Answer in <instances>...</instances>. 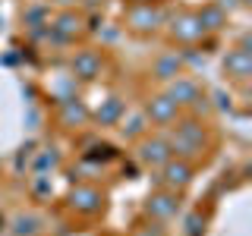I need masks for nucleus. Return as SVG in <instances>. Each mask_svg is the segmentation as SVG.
I'll return each instance as SVG.
<instances>
[{
	"mask_svg": "<svg viewBox=\"0 0 252 236\" xmlns=\"http://www.w3.org/2000/svg\"><path fill=\"white\" fill-rule=\"evenodd\" d=\"M164 139H167L170 151L177 157H186V161L199 157L205 148H208V129H205V123L195 120V117L177 120V126L170 129V136H164Z\"/></svg>",
	"mask_w": 252,
	"mask_h": 236,
	"instance_id": "f257e3e1",
	"label": "nucleus"
},
{
	"mask_svg": "<svg viewBox=\"0 0 252 236\" xmlns=\"http://www.w3.org/2000/svg\"><path fill=\"white\" fill-rule=\"evenodd\" d=\"M10 236H44V220L35 211H16L10 220Z\"/></svg>",
	"mask_w": 252,
	"mask_h": 236,
	"instance_id": "f8f14e48",
	"label": "nucleus"
},
{
	"mask_svg": "<svg viewBox=\"0 0 252 236\" xmlns=\"http://www.w3.org/2000/svg\"><path fill=\"white\" fill-rule=\"evenodd\" d=\"M142 211H145L148 220H158V224H167L180 214V192H173V189H158L145 199L142 205Z\"/></svg>",
	"mask_w": 252,
	"mask_h": 236,
	"instance_id": "7ed1b4c3",
	"label": "nucleus"
},
{
	"mask_svg": "<svg viewBox=\"0 0 252 236\" xmlns=\"http://www.w3.org/2000/svg\"><path fill=\"white\" fill-rule=\"evenodd\" d=\"M192 179H195V167H192V161H186V157H167L155 173V183L161 189H173V192L189 189Z\"/></svg>",
	"mask_w": 252,
	"mask_h": 236,
	"instance_id": "f03ea898",
	"label": "nucleus"
},
{
	"mask_svg": "<svg viewBox=\"0 0 252 236\" xmlns=\"http://www.w3.org/2000/svg\"><path fill=\"white\" fill-rule=\"evenodd\" d=\"M170 35L177 38V41H186V44H192V41H199V38L205 35V29L199 26L195 13H183V16H177V19L170 22Z\"/></svg>",
	"mask_w": 252,
	"mask_h": 236,
	"instance_id": "9b49d317",
	"label": "nucleus"
},
{
	"mask_svg": "<svg viewBox=\"0 0 252 236\" xmlns=\"http://www.w3.org/2000/svg\"><path fill=\"white\" fill-rule=\"evenodd\" d=\"M79 31H82V16H76L73 10L60 13L54 22H47V35H51L54 41H73Z\"/></svg>",
	"mask_w": 252,
	"mask_h": 236,
	"instance_id": "6e6552de",
	"label": "nucleus"
},
{
	"mask_svg": "<svg viewBox=\"0 0 252 236\" xmlns=\"http://www.w3.org/2000/svg\"><path fill=\"white\" fill-rule=\"evenodd\" d=\"M126 22H129V29H136V31H155L164 22V13L158 10V6H152V3H142V6H132V10L126 13Z\"/></svg>",
	"mask_w": 252,
	"mask_h": 236,
	"instance_id": "1a4fd4ad",
	"label": "nucleus"
},
{
	"mask_svg": "<svg viewBox=\"0 0 252 236\" xmlns=\"http://www.w3.org/2000/svg\"><path fill=\"white\" fill-rule=\"evenodd\" d=\"M142 129H145V114H132L129 123L123 126V136L126 139H136V136H142Z\"/></svg>",
	"mask_w": 252,
	"mask_h": 236,
	"instance_id": "6ab92c4d",
	"label": "nucleus"
},
{
	"mask_svg": "<svg viewBox=\"0 0 252 236\" xmlns=\"http://www.w3.org/2000/svg\"><path fill=\"white\" fill-rule=\"evenodd\" d=\"M0 236H10V233H0Z\"/></svg>",
	"mask_w": 252,
	"mask_h": 236,
	"instance_id": "5701e85b",
	"label": "nucleus"
},
{
	"mask_svg": "<svg viewBox=\"0 0 252 236\" xmlns=\"http://www.w3.org/2000/svg\"><path fill=\"white\" fill-rule=\"evenodd\" d=\"M164 94H167L177 107H192L195 98L202 94V88H199V82H195V79H189V76L180 73L177 79H170V82H167V91H164Z\"/></svg>",
	"mask_w": 252,
	"mask_h": 236,
	"instance_id": "423d86ee",
	"label": "nucleus"
},
{
	"mask_svg": "<svg viewBox=\"0 0 252 236\" xmlns=\"http://www.w3.org/2000/svg\"><path fill=\"white\" fill-rule=\"evenodd\" d=\"M26 22L32 29L47 26V6H32V10H26Z\"/></svg>",
	"mask_w": 252,
	"mask_h": 236,
	"instance_id": "aec40b11",
	"label": "nucleus"
},
{
	"mask_svg": "<svg viewBox=\"0 0 252 236\" xmlns=\"http://www.w3.org/2000/svg\"><path fill=\"white\" fill-rule=\"evenodd\" d=\"M152 73H155V79H161V82H170V79H177L183 73V60H180V54H161V57L152 63Z\"/></svg>",
	"mask_w": 252,
	"mask_h": 236,
	"instance_id": "4468645a",
	"label": "nucleus"
},
{
	"mask_svg": "<svg viewBox=\"0 0 252 236\" xmlns=\"http://www.w3.org/2000/svg\"><path fill=\"white\" fill-rule=\"evenodd\" d=\"M132 236H167V230H164V224H158V220H148V224L136 227Z\"/></svg>",
	"mask_w": 252,
	"mask_h": 236,
	"instance_id": "412c9836",
	"label": "nucleus"
},
{
	"mask_svg": "<svg viewBox=\"0 0 252 236\" xmlns=\"http://www.w3.org/2000/svg\"><path fill=\"white\" fill-rule=\"evenodd\" d=\"M195 19H199V26L205 31H218V29H224L227 26V13L220 10L218 3H211V6H205V10L195 13Z\"/></svg>",
	"mask_w": 252,
	"mask_h": 236,
	"instance_id": "dca6fc26",
	"label": "nucleus"
},
{
	"mask_svg": "<svg viewBox=\"0 0 252 236\" xmlns=\"http://www.w3.org/2000/svg\"><path fill=\"white\" fill-rule=\"evenodd\" d=\"M60 164V154H57V148H44L41 154L35 157V170L41 173V170H47V167H57Z\"/></svg>",
	"mask_w": 252,
	"mask_h": 236,
	"instance_id": "a211bd4d",
	"label": "nucleus"
},
{
	"mask_svg": "<svg viewBox=\"0 0 252 236\" xmlns=\"http://www.w3.org/2000/svg\"><path fill=\"white\" fill-rule=\"evenodd\" d=\"M51 3H57V6H73V3H79V0H51Z\"/></svg>",
	"mask_w": 252,
	"mask_h": 236,
	"instance_id": "4be33fe9",
	"label": "nucleus"
},
{
	"mask_svg": "<svg viewBox=\"0 0 252 236\" xmlns=\"http://www.w3.org/2000/svg\"><path fill=\"white\" fill-rule=\"evenodd\" d=\"M136 157L148 170H158L167 157H173V151H170V145H167L164 136H145V139H139V145H136Z\"/></svg>",
	"mask_w": 252,
	"mask_h": 236,
	"instance_id": "39448f33",
	"label": "nucleus"
},
{
	"mask_svg": "<svg viewBox=\"0 0 252 236\" xmlns=\"http://www.w3.org/2000/svg\"><path fill=\"white\" fill-rule=\"evenodd\" d=\"M145 120H152L158 126H170L180 120V107L173 104L167 94H155V98L145 101Z\"/></svg>",
	"mask_w": 252,
	"mask_h": 236,
	"instance_id": "0eeeda50",
	"label": "nucleus"
},
{
	"mask_svg": "<svg viewBox=\"0 0 252 236\" xmlns=\"http://www.w3.org/2000/svg\"><path fill=\"white\" fill-rule=\"evenodd\" d=\"M101 66H104V60H101L98 51H79L73 57V76L85 79V82H92V79L101 76Z\"/></svg>",
	"mask_w": 252,
	"mask_h": 236,
	"instance_id": "9d476101",
	"label": "nucleus"
},
{
	"mask_svg": "<svg viewBox=\"0 0 252 236\" xmlns=\"http://www.w3.org/2000/svg\"><path fill=\"white\" fill-rule=\"evenodd\" d=\"M92 120V110L85 107V101H79V98H66V101H60V123L63 126H85Z\"/></svg>",
	"mask_w": 252,
	"mask_h": 236,
	"instance_id": "ddd939ff",
	"label": "nucleus"
},
{
	"mask_svg": "<svg viewBox=\"0 0 252 236\" xmlns=\"http://www.w3.org/2000/svg\"><path fill=\"white\" fill-rule=\"evenodd\" d=\"M123 110H126V101H123V98H107L104 104L98 107L94 120H98V123H104V126H110V123H117V120L123 117Z\"/></svg>",
	"mask_w": 252,
	"mask_h": 236,
	"instance_id": "f3484780",
	"label": "nucleus"
},
{
	"mask_svg": "<svg viewBox=\"0 0 252 236\" xmlns=\"http://www.w3.org/2000/svg\"><path fill=\"white\" fill-rule=\"evenodd\" d=\"M224 69H227L233 79H246L249 69H252V57H249L246 47H236V51L227 54V57H224Z\"/></svg>",
	"mask_w": 252,
	"mask_h": 236,
	"instance_id": "2eb2a0df",
	"label": "nucleus"
},
{
	"mask_svg": "<svg viewBox=\"0 0 252 236\" xmlns=\"http://www.w3.org/2000/svg\"><path fill=\"white\" fill-rule=\"evenodd\" d=\"M66 205L76 211V214H85V217H94L104 211V192L98 186H89V183H79L66 192Z\"/></svg>",
	"mask_w": 252,
	"mask_h": 236,
	"instance_id": "20e7f679",
	"label": "nucleus"
}]
</instances>
